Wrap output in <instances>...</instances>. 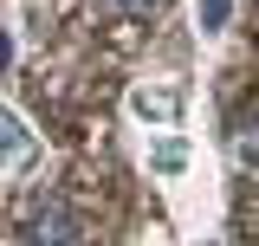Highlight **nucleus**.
I'll return each instance as SVG.
<instances>
[{"label":"nucleus","instance_id":"obj_1","mask_svg":"<svg viewBox=\"0 0 259 246\" xmlns=\"http://www.w3.org/2000/svg\"><path fill=\"white\" fill-rule=\"evenodd\" d=\"M32 155V136H26V123L13 117V110H0V162H26Z\"/></svg>","mask_w":259,"mask_h":246},{"label":"nucleus","instance_id":"obj_2","mask_svg":"<svg viewBox=\"0 0 259 246\" xmlns=\"http://www.w3.org/2000/svg\"><path fill=\"white\" fill-rule=\"evenodd\" d=\"M32 246H71L65 214H39V220H32Z\"/></svg>","mask_w":259,"mask_h":246},{"label":"nucleus","instance_id":"obj_3","mask_svg":"<svg viewBox=\"0 0 259 246\" xmlns=\"http://www.w3.org/2000/svg\"><path fill=\"white\" fill-rule=\"evenodd\" d=\"M117 13H156V0H110Z\"/></svg>","mask_w":259,"mask_h":246},{"label":"nucleus","instance_id":"obj_4","mask_svg":"<svg viewBox=\"0 0 259 246\" xmlns=\"http://www.w3.org/2000/svg\"><path fill=\"white\" fill-rule=\"evenodd\" d=\"M7 52H13V46H7V39H0V65H7Z\"/></svg>","mask_w":259,"mask_h":246}]
</instances>
